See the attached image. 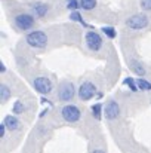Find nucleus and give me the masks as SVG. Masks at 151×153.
I'll return each instance as SVG.
<instances>
[{
	"label": "nucleus",
	"mask_w": 151,
	"mask_h": 153,
	"mask_svg": "<svg viewBox=\"0 0 151 153\" xmlns=\"http://www.w3.org/2000/svg\"><path fill=\"white\" fill-rule=\"evenodd\" d=\"M77 95H79V98H80L82 101H91L92 98H95V97L98 95L95 83H92V82H89V80L83 82V83L79 86V89H77Z\"/></svg>",
	"instance_id": "5"
},
{
	"label": "nucleus",
	"mask_w": 151,
	"mask_h": 153,
	"mask_svg": "<svg viewBox=\"0 0 151 153\" xmlns=\"http://www.w3.org/2000/svg\"><path fill=\"white\" fill-rule=\"evenodd\" d=\"M0 73L3 74V73H6V65H4V62L3 61H0Z\"/></svg>",
	"instance_id": "24"
},
{
	"label": "nucleus",
	"mask_w": 151,
	"mask_h": 153,
	"mask_svg": "<svg viewBox=\"0 0 151 153\" xmlns=\"http://www.w3.org/2000/svg\"><path fill=\"white\" fill-rule=\"evenodd\" d=\"M148 24L150 19L145 13H135L126 19V25L130 30H144L145 27H148Z\"/></svg>",
	"instance_id": "7"
},
{
	"label": "nucleus",
	"mask_w": 151,
	"mask_h": 153,
	"mask_svg": "<svg viewBox=\"0 0 151 153\" xmlns=\"http://www.w3.org/2000/svg\"><path fill=\"white\" fill-rule=\"evenodd\" d=\"M136 85H138V89L139 91H151V82H148L147 79L144 77H138L136 79Z\"/></svg>",
	"instance_id": "16"
},
{
	"label": "nucleus",
	"mask_w": 151,
	"mask_h": 153,
	"mask_svg": "<svg viewBox=\"0 0 151 153\" xmlns=\"http://www.w3.org/2000/svg\"><path fill=\"white\" fill-rule=\"evenodd\" d=\"M13 24H15V27H16L19 31H28V30H31V28L36 25V16H34L33 13L22 12V13L15 15Z\"/></svg>",
	"instance_id": "2"
},
{
	"label": "nucleus",
	"mask_w": 151,
	"mask_h": 153,
	"mask_svg": "<svg viewBox=\"0 0 151 153\" xmlns=\"http://www.w3.org/2000/svg\"><path fill=\"white\" fill-rule=\"evenodd\" d=\"M70 19L74 21V22H80L82 25H86V22L83 21V16H82L80 10H73V12L70 13Z\"/></svg>",
	"instance_id": "20"
},
{
	"label": "nucleus",
	"mask_w": 151,
	"mask_h": 153,
	"mask_svg": "<svg viewBox=\"0 0 151 153\" xmlns=\"http://www.w3.org/2000/svg\"><path fill=\"white\" fill-rule=\"evenodd\" d=\"M30 10L36 18H45L49 12V4L45 1H33L30 3Z\"/></svg>",
	"instance_id": "10"
},
{
	"label": "nucleus",
	"mask_w": 151,
	"mask_h": 153,
	"mask_svg": "<svg viewBox=\"0 0 151 153\" xmlns=\"http://www.w3.org/2000/svg\"><path fill=\"white\" fill-rule=\"evenodd\" d=\"M142 10H151V0H141L139 1Z\"/></svg>",
	"instance_id": "22"
},
{
	"label": "nucleus",
	"mask_w": 151,
	"mask_h": 153,
	"mask_svg": "<svg viewBox=\"0 0 151 153\" xmlns=\"http://www.w3.org/2000/svg\"><path fill=\"white\" fill-rule=\"evenodd\" d=\"M98 4V0H80V9L82 10H86V12H91L96 7Z\"/></svg>",
	"instance_id": "15"
},
{
	"label": "nucleus",
	"mask_w": 151,
	"mask_h": 153,
	"mask_svg": "<svg viewBox=\"0 0 151 153\" xmlns=\"http://www.w3.org/2000/svg\"><path fill=\"white\" fill-rule=\"evenodd\" d=\"M61 116L68 123H76L82 119V110L74 104H65L61 108Z\"/></svg>",
	"instance_id": "3"
},
{
	"label": "nucleus",
	"mask_w": 151,
	"mask_h": 153,
	"mask_svg": "<svg viewBox=\"0 0 151 153\" xmlns=\"http://www.w3.org/2000/svg\"><path fill=\"white\" fill-rule=\"evenodd\" d=\"M6 131H7V128H6V125L1 122V123H0V138H4V135H6Z\"/></svg>",
	"instance_id": "23"
},
{
	"label": "nucleus",
	"mask_w": 151,
	"mask_h": 153,
	"mask_svg": "<svg viewBox=\"0 0 151 153\" xmlns=\"http://www.w3.org/2000/svg\"><path fill=\"white\" fill-rule=\"evenodd\" d=\"M25 104L24 101H21V100H16V101L13 102V107H12V113H15V114H21V113H24L25 111Z\"/></svg>",
	"instance_id": "18"
},
{
	"label": "nucleus",
	"mask_w": 151,
	"mask_h": 153,
	"mask_svg": "<svg viewBox=\"0 0 151 153\" xmlns=\"http://www.w3.org/2000/svg\"><path fill=\"white\" fill-rule=\"evenodd\" d=\"M92 153H105V152H104L102 149H95V150H94Z\"/></svg>",
	"instance_id": "25"
},
{
	"label": "nucleus",
	"mask_w": 151,
	"mask_h": 153,
	"mask_svg": "<svg viewBox=\"0 0 151 153\" xmlns=\"http://www.w3.org/2000/svg\"><path fill=\"white\" fill-rule=\"evenodd\" d=\"M123 83H124V85H126V86H127V88L132 91V92H136V91H139V89H138V85H136V80H135L133 77H129V76H127V77H124Z\"/></svg>",
	"instance_id": "19"
},
{
	"label": "nucleus",
	"mask_w": 151,
	"mask_h": 153,
	"mask_svg": "<svg viewBox=\"0 0 151 153\" xmlns=\"http://www.w3.org/2000/svg\"><path fill=\"white\" fill-rule=\"evenodd\" d=\"M85 40H86L88 48H89L92 52L101 51V49H102V46H104V40H102L101 34H98L96 31H92V30H89V31L86 33Z\"/></svg>",
	"instance_id": "8"
},
{
	"label": "nucleus",
	"mask_w": 151,
	"mask_h": 153,
	"mask_svg": "<svg viewBox=\"0 0 151 153\" xmlns=\"http://www.w3.org/2000/svg\"><path fill=\"white\" fill-rule=\"evenodd\" d=\"M101 30H102V33H104L108 39H116V37H117V31H116V28L111 27V25H104Z\"/></svg>",
	"instance_id": "17"
},
{
	"label": "nucleus",
	"mask_w": 151,
	"mask_h": 153,
	"mask_svg": "<svg viewBox=\"0 0 151 153\" xmlns=\"http://www.w3.org/2000/svg\"><path fill=\"white\" fill-rule=\"evenodd\" d=\"M120 116V105L116 100H108L104 105V117L107 120H116Z\"/></svg>",
	"instance_id": "9"
},
{
	"label": "nucleus",
	"mask_w": 151,
	"mask_h": 153,
	"mask_svg": "<svg viewBox=\"0 0 151 153\" xmlns=\"http://www.w3.org/2000/svg\"><path fill=\"white\" fill-rule=\"evenodd\" d=\"M67 9L73 10H79L80 9V0H67Z\"/></svg>",
	"instance_id": "21"
},
{
	"label": "nucleus",
	"mask_w": 151,
	"mask_h": 153,
	"mask_svg": "<svg viewBox=\"0 0 151 153\" xmlns=\"http://www.w3.org/2000/svg\"><path fill=\"white\" fill-rule=\"evenodd\" d=\"M91 111H92V114H94V117H95L96 120H101L102 116H104V105H102V102H95V104H92Z\"/></svg>",
	"instance_id": "13"
},
{
	"label": "nucleus",
	"mask_w": 151,
	"mask_h": 153,
	"mask_svg": "<svg viewBox=\"0 0 151 153\" xmlns=\"http://www.w3.org/2000/svg\"><path fill=\"white\" fill-rule=\"evenodd\" d=\"M25 42L28 46H31L34 49H43L48 45V34L42 30H33V31L27 33Z\"/></svg>",
	"instance_id": "1"
},
{
	"label": "nucleus",
	"mask_w": 151,
	"mask_h": 153,
	"mask_svg": "<svg viewBox=\"0 0 151 153\" xmlns=\"http://www.w3.org/2000/svg\"><path fill=\"white\" fill-rule=\"evenodd\" d=\"M130 70H132L138 77H144V76H145V68H144V65L139 64L138 61H132V62H130Z\"/></svg>",
	"instance_id": "14"
},
{
	"label": "nucleus",
	"mask_w": 151,
	"mask_h": 153,
	"mask_svg": "<svg viewBox=\"0 0 151 153\" xmlns=\"http://www.w3.org/2000/svg\"><path fill=\"white\" fill-rule=\"evenodd\" d=\"M33 88L42 95H49L53 91V83L46 76H37L33 79Z\"/></svg>",
	"instance_id": "6"
},
{
	"label": "nucleus",
	"mask_w": 151,
	"mask_h": 153,
	"mask_svg": "<svg viewBox=\"0 0 151 153\" xmlns=\"http://www.w3.org/2000/svg\"><path fill=\"white\" fill-rule=\"evenodd\" d=\"M10 97H12L10 88H9L6 83H1V85H0V101H1V104L7 102L10 100Z\"/></svg>",
	"instance_id": "12"
},
{
	"label": "nucleus",
	"mask_w": 151,
	"mask_h": 153,
	"mask_svg": "<svg viewBox=\"0 0 151 153\" xmlns=\"http://www.w3.org/2000/svg\"><path fill=\"white\" fill-rule=\"evenodd\" d=\"M74 95H76V86H74V83L73 82H68V80H64L59 85V88H58V98H59V101L70 102V101H73Z\"/></svg>",
	"instance_id": "4"
},
{
	"label": "nucleus",
	"mask_w": 151,
	"mask_h": 153,
	"mask_svg": "<svg viewBox=\"0 0 151 153\" xmlns=\"http://www.w3.org/2000/svg\"><path fill=\"white\" fill-rule=\"evenodd\" d=\"M3 123L6 125L7 131H10V132L19 131V129H21V125H22V123L19 122V119H18L15 114H6L4 119H3Z\"/></svg>",
	"instance_id": "11"
}]
</instances>
